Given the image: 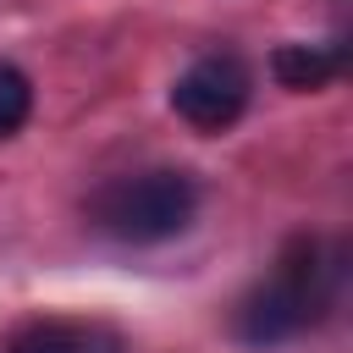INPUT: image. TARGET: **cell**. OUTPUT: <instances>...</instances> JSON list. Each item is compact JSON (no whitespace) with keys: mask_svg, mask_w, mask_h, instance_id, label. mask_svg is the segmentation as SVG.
Here are the masks:
<instances>
[{"mask_svg":"<svg viewBox=\"0 0 353 353\" xmlns=\"http://www.w3.org/2000/svg\"><path fill=\"white\" fill-rule=\"evenodd\" d=\"M342 44H281L276 55H270V72H276V83L281 88H292V94H314V88H325L336 72H342Z\"/></svg>","mask_w":353,"mask_h":353,"instance_id":"obj_5","label":"cell"},{"mask_svg":"<svg viewBox=\"0 0 353 353\" xmlns=\"http://www.w3.org/2000/svg\"><path fill=\"white\" fill-rule=\"evenodd\" d=\"M336 281H342L336 248L320 243V237H292L281 248L276 270L237 303V336L248 347L292 342L298 331L325 320V309L336 303Z\"/></svg>","mask_w":353,"mask_h":353,"instance_id":"obj_1","label":"cell"},{"mask_svg":"<svg viewBox=\"0 0 353 353\" xmlns=\"http://www.w3.org/2000/svg\"><path fill=\"white\" fill-rule=\"evenodd\" d=\"M248 88H254V77L237 55H199L171 83V110L199 132H226L248 110Z\"/></svg>","mask_w":353,"mask_h":353,"instance_id":"obj_3","label":"cell"},{"mask_svg":"<svg viewBox=\"0 0 353 353\" xmlns=\"http://www.w3.org/2000/svg\"><path fill=\"white\" fill-rule=\"evenodd\" d=\"M0 353H116V336L77 320H22L0 336Z\"/></svg>","mask_w":353,"mask_h":353,"instance_id":"obj_4","label":"cell"},{"mask_svg":"<svg viewBox=\"0 0 353 353\" xmlns=\"http://www.w3.org/2000/svg\"><path fill=\"white\" fill-rule=\"evenodd\" d=\"M28 110H33V83H28L11 61H0V138L22 132Z\"/></svg>","mask_w":353,"mask_h":353,"instance_id":"obj_6","label":"cell"},{"mask_svg":"<svg viewBox=\"0 0 353 353\" xmlns=\"http://www.w3.org/2000/svg\"><path fill=\"white\" fill-rule=\"evenodd\" d=\"M88 221L94 232L127 243V248H149V243H165L176 232L193 226L199 215V188L188 171H127V176H110L88 193Z\"/></svg>","mask_w":353,"mask_h":353,"instance_id":"obj_2","label":"cell"}]
</instances>
